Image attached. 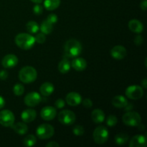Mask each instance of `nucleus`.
<instances>
[{"label":"nucleus","instance_id":"obj_1","mask_svg":"<svg viewBox=\"0 0 147 147\" xmlns=\"http://www.w3.org/2000/svg\"><path fill=\"white\" fill-rule=\"evenodd\" d=\"M83 50L82 45L78 40L70 39L67 40L64 46L65 55L67 57H76L80 55Z\"/></svg>","mask_w":147,"mask_h":147},{"label":"nucleus","instance_id":"obj_2","mask_svg":"<svg viewBox=\"0 0 147 147\" xmlns=\"http://www.w3.org/2000/svg\"><path fill=\"white\" fill-rule=\"evenodd\" d=\"M16 45L20 48L24 50H28L32 48L35 43L34 37L28 33H20L16 36L14 39Z\"/></svg>","mask_w":147,"mask_h":147},{"label":"nucleus","instance_id":"obj_3","mask_svg":"<svg viewBox=\"0 0 147 147\" xmlns=\"http://www.w3.org/2000/svg\"><path fill=\"white\" fill-rule=\"evenodd\" d=\"M37 78V73L35 68L32 66H24L19 73V78L23 83L29 84L35 81Z\"/></svg>","mask_w":147,"mask_h":147},{"label":"nucleus","instance_id":"obj_4","mask_svg":"<svg viewBox=\"0 0 147 147\" xmlns=\"http://www.w3.org/2000/svg\"><path fill=\"white\" fill-rule=\"evenodd\" d=\"M122 121L126 126L135 127L138 126L142 123V117L137 112L129 111L123 115L122 117Z\"/></svg>","mask_w":147,"mask_h":147},{"label":"nucleus","instance_id":"obj_5","mask_svg":"<svg viewBox=\"0 0 147 147\" xmlns=\"http://www.w3.org/2000/svg\"><path fill=\"white\" fill-rule=\"evenodd\" d=\"M109 133L106 127L99 126L95 129L93 134V140L98 144H103L109 139Z\"/></svg>","mask_w":147,"mask_h":147},{"label":"nucleus","instance_id":"obj_6","mask_svg":"<svg viewBox=\"0 0 147 147\" xmlns=\"http://www.w3.org/2000/svg\"><path fill=\"white\" fill-rule=\"evenodd\" d=\"M55 129L48 123H42L37 128L36 134L40 139H48L54 135Z\"/></svg>","mask_w":147,"mask_h":147},{"label":"nucleus","instance_id":"obj_7","mask_svg":"<svg viewBox=\"0 0 147 147\" xmlns=\"http://www.w3.org/2000/svg\"><path fill=\"white\" fill-rule=\"evenodd\" d=\"M76 114L72 111L63 110L58 114V121L63 125L70 126L76 121Z\"/></svg>","mask_w":147,"mask_h":147},{"label":"nucleus","instance_id":"obj_8","mask_svg":"<svg viewBox=\"0 0 147 147\" xmlns=\"http://www.w3.org/2000/svg\"><path fill=\"white\" fill-rule=\"evenodd\" d=\"M126 97L132 100H138L142 98L144 95V89L142 86H130L125 91Z\"/></svg>","mask_w":147,"mask_h":147},{"label":"nucleus","instance_id":"obj_9","mask_svg":"<svg viewBox=\"0 0 147 147\" xmlns=\"http://www.w3.org/2000/svg\"><path fill=\"white\" fill-rule=\"evenodd\" d=\"M14 115L11 111L3 110L0 112V124L5 127H10L14 123Z\"/></svg>","mask_w":147,"mask_h":147},{"label":"nucleus","instance_id":"obj_10","mask_svg":"<svg viewBox=\"0 0 147 147\" xmlns=\"http://www.w3.org/2000/svg\"><path fill=\"white\" fill-rule=\"evenodd\" d=\"M24 103L29 107H34L40 104L42 101V97L40 93L37 92H31L24 97Z\"/></svg>","mask_w":147,"mask_h":147},{"label":"nucleus","instance_id":"obj_11","mask_svg":"<svg viewBox=\"0 0 147 147\" xmlns=\"http://www.w3.org/2000/svg\"><path fill=\"white\" fill-rule=\"evenodd\" d=\"M56 109L53 106H45L40 111V116L45 121H52L56 116Z\"/></svg>","mask_w":147,"mask_h":147},{"label":"nucleus","instance_id":"obj_12","mask_svg":"<svg viewBox=\"0 0 147 147\" xmlns=\"http://www.w3.org/2000/svg\"><path fill=\"white\" fill-rule=\"evenodd\" d=\"M18 63V58L14 54H8L3 57L1 65L5 68H12Z\"/></svg>","mask_w":147,"mask_h":147},{"label":"nucleus","instance_id":"obj_13","mask_svg":"<svg viewBox=\"0 0 147 147\" xmlns=\"http://www.w3.org/2000/svg\"><path fill=\"white\" fill-rule=\"evenodd\" d=\"M127 55L126 49L122 45H116L111 50V55L116 60H122Z\"/></svg>","mask_w":147,"mask_h":147},{"label":"nucleus","instance_id":"obj_14","mask_svg":"<svg viewBox=\"0 0 147 147\" xmlns=\"http://www.w3.org/2000/svg\"><path fill=\"white\" fill-rule=\"evenodd\" d=\"M146 136L142 134H138L133 136L129 142L130 147H146Z\"/></svg>","mask_w":147,"mask_h":147},{"label":"nucleus","instance_id":"obj_15","mask_svg":"<svg viewBox=\"0 0 147 147\" xmlns=\"http://www.w3.org/2000/svg\"><path fill=\"white\" fill-rule=\"evenodd\" d=\"M66 102L70 106H77L82 102V97L78 93L70 92L66 96Z\"/></svg>","mask_w":147,"mask_h":147},{"label":"nucleus","instance_id":"obj_16","mask_svg":"<svg viewBox=\"0 0 147 147\" xmlns=\"http://www.w3.org/2000/svg\"><path fill=\"white\" fill-rule=\"evenodd\" d=\"M36 117H37V112L32 109H26L21 113V119L24 123H30L35 120Z\"/></svg>","mask_w":147,"mask_h":147},{"label":"nucleus","instance_id":"obj_17","mask_svg":"<svg viewBox=\"0 0 147 147\" xmlns=\"http://www.w3.org/2000/svg\"><path fill=\"white\" fill-rule=\"evenodd\" d=\"M128 26H129V30L132 32L136 33V34H139V33L142 32V31L144 30V25L142 22L136 20V19L130 20L129 24H128Z\"/></svg>","mask_w":147,"mask_h":147},{"label":"nucleus","instance_id":"obj_18","mask_svg":"<svg viewBox=\"0 0 147 147\" xmlns=\"http://www.w3.org/2000/svg\"><path fill=\"white\" fill-rule=\"evenodd\" d=\"M71 66L76 71H83L87 67V63L85 59L82 57H77L72 61Z\"/></svg>","mask_w":147,"mask_h":147},{"label":"nucleus","instance_id":"obj_19","mask_svg":"<svg viewBox=\"0 0 147 147\" xmlns=\"http://www.w3.org/2000/svg\"><path fill=\"white\" fill-rule=\"evenodd\" d=\"M54 86H53V83H50V82H46V83H42L40 88V91L42 96H45V97L50 96L54 92Z\"/></svg>","mask_w":147,"mask_h":147},{"label":"nucleus","instance_id":"obj_20","mask_svg":"<svg viewBox=\"0 0 147 147\" xmlns=\"http://www.w3.org/2000/svg\"><path fill=\"white\" fill-rule=\"evenodd\" d=\"M112 104L117 109H124L128 104V100L124 96L121 95L116 96L112 99Z\"/></svg>","mask_w":147,"mask_h":147},{"label":"nucleus","instance_id":"obj_21","mask_svg":"<svg viewBox=\"0 0 147 147\" xmlns=\"http://www.w3.org/2000/svg\"><path fill=\"white\" fill-rule=\"evenodd\" d=\"M91 119L96 123H100L104 121L105 113L100 109H95L91 113Z\"/></svg>","mask_w":147,"mask_h":147},{"label":"nucleus","instance_id":"obj_22","mask_svg":"<svg viewBox=\"0 0 147 147\" xmlns=\"http://www.w3.org/2000/svg\"><path fill=\"white\" fill-rule=\"evenodd\" d=\"M12 127L13 130L16 132L17 134L20 135H24L28 131V126L26 124V123H23V122H18V123L13 124L11 126Z\"/></svg>","mask_w":147,"mask_h":147},{"label":"nucleus","instance_id":"obj_23","mask_svg":"<svg viewBox=\"0 0 147 147\" xmlns=\"http://www.w3.org/2000/svg\"><path fill=\"white\" fill-rule=\"evenodd\" d=\"M60 4V0H45L44 7L49 11H53L58 8Z\"/></svg>","mask_w":147,"mask_h":147},{"label":"nucleus","instance_id":"obj_24","mask_svg":"<svg viewBox=\"0 0 147 147\" xmlns=\"http://www.w3.org/2000/svg\"><path fill=\"white\" fill-rule=\"evenodd\" d=\"M70 67H71V65H70V63L69 62V60L67 59H63L59 63L58 70L60 71V73L65 74L70 71Z\"/></svg>","mask_w":147,"mask_h":147},{"label":"nucleus","instance_id":"obj_25","mask_svg":"<svg viewBox=\"0 0 147 147\" xmlns=\"http://www.w3.org/2000/svg\"><path fill=\"white\" fill-rule=\"evenodd\" d=\"M40 29L42 32L45 34H50L53 30V24L46 20L42 22Z\"/></svg>","mask_w":147,"mask_h":147},{"label":"nucleus","instance_id":"obj_26","mask_svg":"<svg viewBox=\"0 0 147 147\" xmlns=\"http://www.w3.org/2000/svg\"><path fill=\"white\" fill-rule=\"evenodd\" d=\"M129 139V136L126 134L120 133L115 136V142H116L117 145L121 146V145H123L127 143Z\"/></svg>","mask_w":147,"mask_h":147},{"label":"nucleus","instance_id":"obj_27","mask_svg":"<svg viewBox=\"0 0 147 147\" xmlns=\"http://www.w3.org/2000/svg\"><path fill=\"white\" fill-rule=\"evenodd\" d=\"M26 29L30 34H35L40 30V26L36 22L30 21L26 24Z\"/></svg>","mask_w":147,"mask_h":147},{"label":"nucleus","instance_id":"obj_28","mask_svg":"<svg viewBox=\"0 0 147 147\" xmlns=\"http://www.w3.org/2000/svg\"><path fill=\"white\" fill-rule=\"evenodd\" d=\"M23 143H24V145L25 146H33L37 143V138L34 135H28L24 139Z\"/></svg>","mask_w":147,"mask_h":147},{"label":"nucleus","instance_id":"obj_29","mask_svg":"<svg viewBox=\"0 0 147 147\" xmlns=\"http://www.w3.org/2000/svg\"><path fill=\"white\" fill-rule=\"evenodd\" d=\"M13 92L17 96H20L24 93V87L21 83H17L13 87Z\"/></svg>","mask_w":147,"mask_h":147},{"label":"nucleus","instance_id":"obj_30","mask_svg":"<svg viewBox=\"0 0 147 147\" xmlns=\"http://www.w3.org/2000/svg\"><path fill=\"white\" fill-rule=\"evenodd\" d=\"M118 123V119L116 116L114 115H110L108 116L107 119H106V124L108 126L110 127H113L115 126Z\"/></svg>","mask_w":147,"mask_h":147},{"label":"nucleus","instance_id":"obj_31","mask_svg":"<svg viewBox=\"0 0 147 147\" xmlns=\"http://www.w3.org/2000/svg\"><path fill=\"white\" fill-rule=\"evenodd\" d=\"M73 132L76 136H81L84 134V128L81 125H76L73 129Z\"/></svg>","mask_w":147,"mask_h":147},{"label":"nucleus","instance_id":"obj_32","mask_svg":"<svg viewBox=\"0 0 147 147\" xmlns=\"http://www.w3.org/2000/svg\"><path fill=\"white\" fill-rule=\"evenodd\" d=\"M34 40H35V42L39 43V44H43L46 40L45 34L42 32L38 33L34 37Z\"/></svg>","mask_w":147,"mask_h":147},{"label":"nucleus","instance_id":"obj_33","mask_svg":"<svg viewBox=\"0 0 147 147\" xmlns=\"http://www.w3.org/2000/svg\"><path fill=\"white\" fill-rule=\"evenodd\" d=\"M33 11L36 15H40L43 12V7L40 4H37L33 8Z\"/></svg>","mask_w":147,"mask_h":147},{"label":"nucleus","instance_id":"obj_34","mask_svg":"<svg viewBox=\"0 0 147 147\" xmlns=\"http://www.w3.org/2000/svg\"><path fill=\"white\" fill-rule=\"evenodd\" d=\"M57 20H58V18H57V16L55 14H49L47 17V21L50 22L52 23L53 24L57 22Z\"/></svg>","mask_w":147,"mask_h":147},{"label":"nucleus","instance_id":"obj_35","mask_svg":"<svg viewBox=\"0 0 147 147\" xmlns=\"http://www.w3.org/2000/svg\"><path fill=\"white\" fill-rule=\"evenodd\" d=\"M55 107L57 108V109H63V108H64L65 106V101L64 100H63V99L59 98L55 101Z\"/></svg>","mask_w":147,"mask_h":147},{"label":"nucleus","instance_id":"obj_36","mask_svg":"<svg viewBox=\"0 0 147 147\" xmlns=\"http://www.w3.org/2000/svg\"><path fill=\"white\" fill-rule=\"evenodd\" d=\"M81 103H83V106L86 109H90L93 106V102L89 98L84 99L83 100H82Z\"/></svg>","mask_w":147,"mask_h":147},{"label":"nucleus","instance_id":"obj_37","mask_svg":"<svg viewBox=\"0 0 147 147\" xmlns=\"http://www.w3.org/2000/svg\"><path fill=\"white\" fill-rule=\"evenodd\" d=\"M134 44L136 45H138V46L141 45H142V43H143L144 42L143 37H142V35H137L134 38Z\"/></svg>","mask_w":147,"mask_h":147},{"label":"nucleus","instance_id":"obj_38","mask_svg":"<svg viewBox=\"0 0 147 147\" xmlns=\"http://www.w3.org/2000/svg\"><path fill=\"white\" fill-rule=\"evenodd\" d=\"M8 78V73L6 70H1L0 71V79L2 80H5Z\"/></svg>","mask_w":147,"mask_h":147},{"label":"nucleus","instance_id":"obj_39","mask_svg":"<svg viewBox=\"0 0 147 147\" xmlns=\"http://www.w3.org/2000/svg\"><path fill=\"white\" fill-rule=\"evenodd\" d=\"M140 7L142 8V9L144 10V11H146L147 8V0H143V1L141 2Z\"/></svg>","mask_w":147,"mask_h":147},{"label":"nucleus","instance_id":"obj_40","mask_svg":"<svg viewBox=\"0 0 147 147\" xmlns=\"http://www.w3.org/2000/svg\"><path fill=\"white\" fill-rule=\"evenodd\" d=\"M59 146H60L59 144H57L55 142H50L46 144V146L47 147H58Z\"/></svg>","mask_w":147,"mask_h":147},{"label":"nucleus","instance_id":"obj_41","mask_svg":"<svg viewBox=\"0 0 147 147\" xmlns=\"http://www.w3.org/2000/svg\"><path fill=\"white\" fill-rule=\"evenodd\" d=\"M142 86L144 89H146L147 88V80L146 78H144L142 80Z\"/></svg>","mask_w":147,"mask_h":147},{"label":"nucleus","instance_id":"obj_42","mask_svg":"<svg viewBox=\"0 0 147 147\" xmlns=\"http://www.w3.org/2000/svg\"><path fill=\"white\" fill-rule=\"evenodd\" d=\"M4 105H5V100H4V99L0 96V109H2L4 106Z\"/></svg>","mask_w":147,"mask_h":147},{"label":"nucleus","instance_id":"obj_43","mask_svg":"<svg viewBox=\"0 0 147 147\" xmlns=\"http://www.w3.org/2000/svg\"><path fill=\"white\" fill-rule=\"evenodd\" d=\"M126 106V107H125L124 109H126V111H127L128 109H129H129H130V110H131V109H133V105H132V104H127Z\"/></svg>","mask_w":147,"mask_h":147},{"label":"nucleus","instance_id":"obj_44","mask_svg":"<svg viewBox=\"0 0 147 147\" xmlns=\"http://www.w3.org/2000/svg\"><path fill=\"white\" fill-rule=\"evenodd\" d=\"M30 1H32V2L35 3V4H40V3H42L43 1V0H30Z\"/></svg>","mask_w":147,"mask_h":147}]
</instances>
